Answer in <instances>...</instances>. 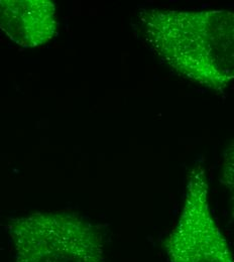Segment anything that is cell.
Masks as SVG:
<instances>
[{
	"label": "cell",
	"instance_id": "obj_1",
	"mask_svg": "<svg viewBox=\"0 0 234 262\" xmlns=\"http://www.w3.org/2000/svg\"><path fill=\"white\" fill-rule=\"evenodd\" d=\"M144 38L178 75L216 92L234 80V11L148 9Z\"/></svg>",
	"mask_w": 234,
	"mask_h": 262
},
{
	"label": "cell",
	"instance_id": "obj_2",
	"mask_svg": "<svg viewBox=\"0 0 234 262\" xmlns=\"http://www.w3.org/2000/svg\"><path fill=\"white\" fill-rule=\"evenodd\" d=\"M15 262H105L102 235L80 216L34 213L12 220Z\"/></svg>",
	"mask_w": 234,
	"mask_h": 262
},
{
	"label": "cell",
	"instance_id": "obj_3",
	"mask_svg": "<svg viewBox=\"0 0 234 262\" xmlns=\"http://www.w3.org/2000/svg\"><path fill=\"white\" fill-rule=\"evenodd\" d=\"M171 262H234L228 243L213 217L205 169L193 167L187 180L180 218L165 241Z\"/></svg>",
	"mask_w": 234,
	"mask_h": 262
},
{
	"label": "cell",
	"instance_id": "obj_4",
	"mask_svg": "<svg viewBox=\"0 0 234 262\" xmlns=\"http://www.w3.org/2000/svg\"><path fill=\"white\" fill-rule=\"evenodd\" d=\"M57 26L56 6L50 0H0V29L20 47L46 43Z\"/></svg>",
	"mask_w": 234,
	"mask_h": 262
},
{
	"label": "cell",
	"instance_id": "obj_5",
	"mask_svg": "<svg viewBox=\"0 0 234 262\" xmlns=\"http://www.w3.org/2000/svg\"><path fill=\"white\" fill-rule=\"evenodd\" d=\"M220 182L230 195L231 215L234 218V139L224 155Z\"/></svg>",
	"mask_w": 234,
	"mask_h": 262
}]
</instances>
